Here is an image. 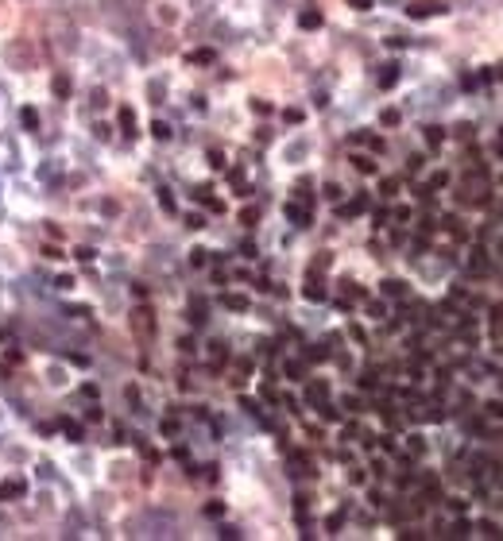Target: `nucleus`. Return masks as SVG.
<instances>
[{
    "label": "nucleus",
    "mask_w": 503,
    "mask_h": 541,
    "mask_svg": "<svg viewBox=\"0 0 503 541\" xmlns=\"http://www.w3.org/2000/svg\"><path fill=\"white\" fill-rule=\"evenodd\" d=\"M426 143L438 147V143H442V128H426Z\"/></svg>",
    "instance_id": "obj_9"
},
{
    "label": "nucleus",
    "mask_w": 503,
    "mask_h": 541,
    "mask_svg": "<svg viewBox=\"0 0 503 541\" xmlns=\"http://www.w3.org/2000/svg\"><path fill=\"white\" fill-rule=\"evenodd\" d=\"M399 81V66H383V74H380V85L383 89H391Z\"/></svg>",
    "instance_id": "obj_3"
},
{
    "label": "nucleus",
    "mask_w": 503,
    "mask_h": 541,
    "mask_svg": "<svg viewBox=\"0 0 503 541\" xmlns=\"http://www.w3.org/2000/svg\"><path fill=\"white\" fill-rule=\"evenodd\" d=\"M24 124H27V128H35V124H39V116H35V108H24Z\"/></svg>",
    "instance_id": "obj_12"
},
{
    "label": "nucleus",
    "mask_w": 503,
    "mask_h": 541,
    "mask_svg": "<svg viewBox=\"0 0 503 541\" xmlns=\"http://www.w3.org/2000/svg\"><path fill=\"white\" fill-rule=\"evenodd\" d=\"M492 313H495V317H492V332H495V336H503V302L492 309Z\"/></svg>",
    "instance_id": "obj_5"
},
{
    "label": "nucleus",
    "mask_w": 503,
    "mask_h": 541,
    "mask_svg": "<svg viewBox=\"0 0 503 541\" xmlns=\"http://www.w3.org/2000/svg\"><path fill=\"white\" fill-rule=\"evenodd\" d=\"M353 8H360V12H364V8H371V0H353Z\"/></svg>",
    "instance_id": "obj_16"
},
{
    "label": "nucleus",
    "mask_w": 503,
    "mask_h": 541,
    "mask_svg": "<svg viewBox=\"0 0 503 541\" xmlns=\"http://www.w3.org/2000/svg\"><path fill=\"white\" fill-rule=\"evenodd\" d=\"M19 491H24V483H4V487H0V495H4V499H12V495H19Z\"/></svg>",
    "instance_id": "obj_7"
},
{
    "label": "nucleus",
    "mask_w": 503,
    "mask_h": 541,
    "mask_svg": "<svg viewBox=\"0 0 503 541\" xmlns=\"http://www.w3.org/2000/svg\"><path fill=\"white\" fill-rule=\"evenodd\" d=\"M287 217H291V220H298V224H306V220H310V213H302L298 205H291V209H287Z\"/></svg>",
    "instance_id": "obj_8"
},
{
    "label": "nucleus",
    "mask_w": 503,
    "mask_h": 541,
    "mask_svg": "<svg viewBox=\"0 0 503 541\" xmlns=\"http://www.w3.org/2000/svg\"><path fill=\"white\" fill-rule=\"evenodd\" d=\"M306 298H314V302H321V298H325V290H321L318 282H310V286H306Z\"/></svg>",
    "instance_id": "obj_11"
},
{
    "label": "nucleus",
    "mask_w": 503,
    "mask_h": 541,
    "mask_svg": "<svg viewBox=\"0 0 503 541\" xmlns=\"http://www.w3.org/2000/svg\"><path fill=\"white\" fill-rule=\"evenodd\" d=\"M488 414H492V418H503V402H492V406H488Z\"/></svg>",
    "instance_id": "obj_15"
},
{
    "label": "nucleus",
    "mask_w": 503,
    "mask_h": 541,
    "mask_svg": "<svg viewBox=\"0 0 503 541\" xmlns=\"http://www.w3.org/2000/svg\"><path fill=\"white\" fill-rule=\"evenodd\" d=\"M120 124H124V131H128V136H136V116H132V108H120Z\"/></svg>",
    "instance_id": "obj_4"
},
{
    "label": "nucleus",
    "mask_w": 503,
    "mask_h": 541,
    "mask_svg": "<svg viewBox=\"0 0 503 541\" xmlns=\"http://www.w3.org/2000/svg\"><path fill=\"white\" fill-rule=\"evenodd\" d=\"M383 294H403V282H383Z\"/></svg>",
    "instance_id": "obj_14"
},
{
    "label": "nucleus",
    "mask_w": 503,
    "mask_h": 541,
    "mask_svg": "<svg viewBox=\"0 0 503 541\" xmlns=\"http://www.w3.org/2000/svg\"><path fill=\"white\" fill-rule=\"evenodd\" d=\"M449 533H453V537H465V533H468V522H453Z\"/></svg>",
    "instance_id": "obj_13"
},
{
    "label": "nucleus",
    "mask_w": 503,
    "mask_h": 541,
    "mask_svg": "<svg viewBox=\"0 0 503 541\" xmlns=\"http://www.w3.org/2000/svg\"><path fill=\"white\" fill-rule=\"evenodd\" d=\"M54 93H58V97H66V93H70V81L62 78V74H58V78H54Z\"/></svg>",
    "instance_id": "obj_10"
},
{
    "label": "nucleus",
    "mask_w": 503,
    "mask_h": 541,
    "mask_svg": "<svg viewBox=\"0 0 503 541\" xmlns=\"http://www.w3.org/2000/svg\"><path fill=\"white\" fill-rule=\"evenodd\" d=\"M298 24H302V27H306V31H314V27H321V12H314V8H306V12H302V16H298Z\"/></svg>",
    "instance_id": "obj_2"
},
{
    "label": "nucleus",
    "mask_w": 503,
    "mask_h": 541,
    "mask_svg": "<svg viewBox=\"0 0 503 541\" xmlns=\"http://www.w3.org/2000/svg\"><path fill=\"white\" fill-rule=\"evenodd\" d=\"M433 12H442V4H410V19H426Z\"/></svg>",
    "instance_id": "obj_1"
},
{
    "label": "nucleus",
    "mask_w": 503,
    "mask_h": 541,
    "mask_svg": "<svg viewBox=\"0 0 503 541\" xmlns=\"http://www.w3.org/2000/svg\"><path fill=\"white\" fill-rule=\"evenodd\" d=\"M353 166H356V170H364V174H371V170H376V163H371V159H364V155H356Z\"/></svg>",
    "instance_id": "obj_6"
}]
</instances>
